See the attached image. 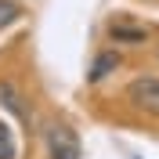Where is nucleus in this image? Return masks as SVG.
<instances>
[{
	"instance_id": "obj_1",
	"label": "nucleus",
	"mask_w": 159,
	"mask_h": 159,
	"mask_svg": "<svg viewBox=\"0 0 159 159\" xmlns=\"http://www.w3.org/2000/svg\"><path fill=\"white\" fill-rule=\"evenodd\" d=\"M127 101L145 116H159V76H138L127 83Z\"/></svg>"
},
{
	"instance_id": "obj_2",
	"label": "nucleus",
	"mask_w": 159,
	"mask_h": 159,
	"mask_svg": "<svg viewBox=\"0 0 159 159\" xmlns=\"http://www.w3.org/2000/svg\"><path fill=\"white\" fill-rule=\"evenodd\" d=\"M47 159H80V138L65 123L47 127Z\"/></svg>"
},
{
	"instance_id": "obj_3",
	"label": "nucleus",
	"mask_w": 159,
	"mask_h": 159,
	"mask_svg": "<svg viewBox=\"0 0 159 159\" xmlns=\"http://www.w3.org/2000/svg\"><path fill=\"white\" fill-rule=\"evenodd\" d=\"M109 40L138 47V43H145V40H148V29H145V25H134L130 18H112V22H109Z\"/></svg>"
},
{
	"instance_id": "obj_4",
	"label": "nucleus",
	"mask_w": 159,
	"mask_h": 159,
	"mask_svg": "<svg viewBox=\"0 0 159 159\" xmlns=\"http://www.w3.org/2000/svg\"><path fill=\"white\" fill-rule=\"evenodd\" d=\"M119 65H123L119 51H101L98 58H94V65H90V72H87V83H101V80H105V76H112Z\"/></svg>"
},
{
	"instance_id": "obj_5",
	"label": "nucleus",
	"mask_w": 159,
	"mask_h": 159,
	"mask_svg": "<svg viewBox=\"0 0 159 159\" xmlns=\"http://www.w3.org/2000/svg\"><path fill=\"white\" fill-rule=\"evenodd\" d=\"M0 105H4L7 112H15V116H22V112H25V109H22V94L11 87L7 80H0Z\"/></svg>"
},
{
	"instance_id": "obj_6",
	"label": "nucleus",
	"mask_w": 159,
	"mask_h": 159,
	"mask_svg": "<svg viewBox=\"0 0 159 159\" xmlns=\"http://www.w3.org/2000/svg\"><path fill=\"white\" fill-rule=\"evenodd\" d=\"M18 15H22V7L15 0H0V29H7L11 22H18Z\"/></svg>"
},
{
	"instance_id": "obj_7",
	"label": "nucleus",
	"mask_w": 159,
	"mask_h": 159,
	"mask_svg": "<svg viewBox=\"0 0 159 159\" xmlns=\"http://www.w3.org/2000/svg\"><path fill=\"white\" fill-rule=\"evenodd\" d=\"M0 159H15V138L4 119H0Z\"/></svg>"
}]
</instances>
